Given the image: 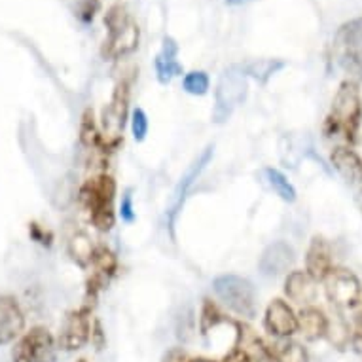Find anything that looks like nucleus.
Wrapping results in <instances>:
<instances>
[{
    "mask_svg": "<svg viewBox=\"0 0 362 362\" xmlns=\"http://www.w3.org/2000/svg\"><path fill=\"white\" fill-rule=\"evenodd\" d=\"M362 119L361 91L353 80H345L334 97L332 112L327 119L328 137L341 133L347 141L355 143Z\"/></svg>",
    "mask_w": 362,
    "mask_h": 362,
    "instance_id": "f257e3e1",
    "label": "nucleus"
},
{
    "mask_svg": "<svg viewBox=\"0 0 362 362\" xmlns=\"http://www.w3.org/2000/svg\"><path fill=\"white\" fill-rule=\"evenodd\" d=\"M105 25L108 27V38L103 46V55L108 59H119L124 55L135 52L139 46V27L129 18L124 6H114L105 16Z\"/></svg>",
    "mask_w": 362,
    "mask_h": 362,
    "instance_id": "f03ea898",
    "label": "nucleus"
},
{
    "mask_svg": "<svg viewBox=\"0 0 362 362\" xmlns=\"http://www.w3.org/2000/svg\"><path fill=\"white\" fill-rule=\"evenodd\" d=\"M114 194H116V185L112 178L105 175L86 180V185L80 190L82 203L91 214V222L101 232H108L114 226Z\"/></svg>",
    "mask_w": 362,
    "mask_h": 362,
    "instance_id": "7ed1b4c3",
    "label": "nucleus"
},
{
    "mask_svg": "<svg viewBox=\"0 0 362 362\" xmlns=\"http://www.w3.org/2000/svg\"><path fill=\"white\" fill-rule=\"evenodd\" d=\"M334 59L349 78L362 80V19L341 25L332 44Z\"/></svg>",
    "mask_w": 362,
    "mask_h": 362,
    "instance_id": "20e7f679",
    "label": "nucleus"
},
{
    "mask_svg": "<svg viewBox=\"0 0 362 362\" xmlns=\"http://www.w3.org/2000/svg\"><path fill=\"white\" fill-rule=\"evenodd\" d=\"M213 288L226 308H230L243 319H255L258 305L255 286L250 281L239 275H220L214 279Z\"/></svg>",
    "mask_w": 362,
    "mask_h": 362,
    "instance_id": "39448f33",
    "label": "nucleus"
},
{
    "mask_svg": "<svg viewBox=\"0 0 362 362\" xmlns=\"http://www.w3.org/2000/svg\"><path fill=\"white\" fill-rule=\"evenodd\" d=\"M247 74L241 66H230L228 71L220 76L218 88L214 93V108L213 119L214 124H224L230 118L233 110L243 105L247 99Z\"/></svg>",
    "mask_w": 362,
    "mask_h": 362,
    "instance_id": "423d86ee",
    "label": "nucleus"
},
{
    "mask_svg": "<svg viewBox=\"0 0 362 362\" xmlns=\"http://www.w3.org/2000/svg\"><path fill=\"white\" fill-rule=\"evenodd\" d=\"M57 344L46 327H33L12 347V362H55Z\"/></svg>",
    "mask_w": 362,
    "mask_h": 362,
    "instance_id": "0eeeda50",
    "label": "nucleus"
},
{
    "mask_svg": "<svg viewBox=\"0 0 362 362\" xmlns=\"http://www.w3.org/2000/svg\"><path fill=\"white\" fill-rule=\"evenodd\" d=\"M213 154L214 146L213 144H209L207 148L203 150L202 154L192 161V165L186 169L185 175L178 180L177 188L173 192L171 202H169V209H167V226H169V230H171V235L175 233V224H177L178 214H180V211L185 207V202L186 197H188V194H190L192 186H194V182L199 178V175L205 171V167L209 165V161H211Z\"/></svg>",
    "mask_w": 362,
    "mask_h": 362,
    "instance_id": "6e6552de",
    "label": "nucleus"
},
{
    "mask_svg": "<svg viewBox=\"0 0 362 362\" xmlns=\"http://www.w3.org/2000/svg\"><path fill=\"white\" fill-rule=\"evenodd\" d=\"M91 311L88 305L69 311L59 327V336L55 339L57 349L80 351L86 344H89L91 336Z\"/></svg>",
    "mask_w": 362,
    "mask_h": 362,
    "instance_id": "1a4fd4ad",
    "label": "nucleus"
},
{
    "mask_svg": "<svg viewBox=\"0 0 362 362\" xmlns=\"http://www.w3.org/2000/svg\"><path fill=\"white\" fill-rule=\"evenodd\" d=\"M325 291L336 309H351L361 302V281L349 269H330L325 277Z\"/></svg>",
    "mask_w": 362,
    "mask_h": 362,
    "instance_id": "9d476101",
    "label": "nucleus"
},
{
    "mask_svg": "<svg viewBox=\"0 0 362 362\" xmlns=\"http://www.w3.org/2000/svg\"><path fill=\"white\" fill-rule=\"evenodd\" d=\"M127 99H129V86L125 82L118 83L114 91L110 105L103 110V129H105V144L116 148L124 133L125 114H127Z\"/></svg>",
    "mask_w": 362,
    "mask_h": 362,
    "instance_id": "9b49d317",
    "label": "nucleus"
},
{
    "mask_svg": "<svg viewBox=\"0 0 362 362\" xmlns=\"http://www.w3.org/2000/svg\"><path fill=\"white\" fill-rule=\"evenodd\" d=\"M25 332V313L18 298L0 294V347L13 344Z\"/></svg>",
    "mask_w": 362,
    "mask_h": 362,
    "instance_id": "f8f14e48",
    "label": "nucleus"
},
{
    "mask_svg": "<svg viewBox=\"0 0 362 362\" xmlns=\"http://www.w3.org/2000/svg\"><path fill=\"white\" fill-rule=\"evenodd\" d=\"M264 327L275 338H291L292 334L298 332V317L288 303L283 300H274L266 309Z\"/></svg>",
    "mask_w": 362,
    "mask_h": 362,
    "instance_id": "ddd939ff",
    "label": "nucleus"
},
{
    "mask_svg": "<svg viewBox=\"0 0 362 362\" xmlns=\"http://www.w3.org/2000/svg\"><path fill=\"white\" fill-rule=\"evenodd\" d=\"M91 264H93V275H91V279H89L88 303L89 300H91V303L95 302L97 294L108 285V281L112 279V275L116 274V267H118L116 256H114L112 250H108L107 247H99V249L93 252V260H91Z\"/></svg>",
    "mask_w": 362,
    "mask_h": 362,
    "instance_id": "4468645a",
    "label": "nucleus"
},
{
    "mask_svg": "<svg viewBox=\"0 0 362 362\" xmlns=\"http://www.w3.org/2000/svg\"><path fill=\"white\" fill-rule=\"evenodd\" d=\"M294 260H296V255L291 245L285 241H275L262 252L260 272L267 277H277V275L285 274L294 264Z\"/></svg>",
    "mask_w": 362,
    "mask_h": 362,
    "instance_id": "2eb2a0df",
    "label": "nucleus"
},
{
    "mask_svg": "<svg viewBox=\"0 0 362 362\" xmlns=\"http://www.w3.org/2000/svg\"><path fill=\"white\" fill-rule=\"evenodd\" d=\"M332 269L330 245L322 238H313L305 256V274L315 281H322Z\"/></svg>",
    "mask_w": 362,
    "mask_h": 362,
    "instance_id": "dca6fc26",
    "label": "nucleus"
},
{
    "mask_svg": "<svg viewBox=\"0 0 362 362\" xmlns=\"http://www.w3.org/2000/svg\"><path fill=\"white\" fill-rule=\"evenodd\" d=\"M330 160H332L336 171L349 185H362V160L355 150L347 148V146H338L330 156Z\"/></svg>",
    "mask_w": 362,
    "mask_h": 362,
    "instance_id": "f3484780",
    "label": "nucleus"
},
{
    "mask_svg": "<svg viewBox=\"0 0 362 362\" xmlns=\"http://www.w3.org/2000/svg\"><path fill=\"white\" fill-rule=\"evenodd\" d=\"M178 46L177 42L165 36L163 38V46H161V52L156 57V72H158V80L161 83H169L173 78H177L182 74V66L178 65L177 61Z\"/></svg>",
    "mask_w": 362,
    "mask_h": 362,
    "instance_id": "a211bd4d",
    "label": "nucleus"
},
{
    "mask_svg": "<svg viewBox=\"0 0 362 362\" xmlns=\"http://www.w3.org/2000/svg\"><path fill=\"white\" fill-rule=\"evenodd\" d=\"M285 294L291 298L294 303L309 305V303L317 298L315 279H311L305 272H292V274L286 277Z\"/></svg>",
    "mask_w": 362,
    "mask_h": 362,
    "instance_id": "6ab92c4d",
    "label": "nucleus"
},
{
    "mask_svg": "<svg viewBox=\"0 0 362 362\" xmlns=\"http://www.w3.org/2000/svg\"><path fill=\"white\" fill-rule=\"evenodd\" d=\"M298 317V332L302 334L303 339L308 341H317L327 334L328 317H325L322 311L315 308L302 309V313Z\"/></svg>",
    "mask_w": 362,
    "mask_h": 362,
    "instance_id": "aec40b11",
    "label": "nucleus"
},
{
    "mask_svg": "<svg viewBox=\"0 0 362 362\" xmlns=\"http://www.w3.org/2000/svg\"><path fill=\"white\" fill-rule=\"evenodd\" d=\"M93 252H95V249H93L88 233L78 232L69 239V255H71V258L76 262L78 266H89L91 260H93Z\"/></svg>",
    "mask_w": 362,
    "mask_h": 362,
    "instance_id": "412c9836",
    "label": "nucleus"
},
{
    "mask_svg": "<svg viewBox=\"0 0 362 362\" xmlns=\"http://www.w3.org/2000/svg\"><path fill=\"white\" fill-rule=\"evenodd\" d=\"M330 344L338 349H344L347 347V344L351 341V330L349 325L345 322V319L339 313H334L330 319H328L327 325V334H325Z\"/></svg>",
    "mask_w": 362,
    "mask_h": 362,
    "instance_id": "4be33fe9",
    "label": "nucleus"
},
{
    "mask_svg": "<svg viewBox=\"0 0 362 362\" xmlns=\"http://www.w3.org/2000/svg\"><path fill=\"white\" fill-rule=\"evenodd\" d=\"M264 177H266L269 188H272L283 202H296V190H294V186L286 180V177L283 173L277 171V169H264Z\"/></svg>",
    "mask_w": 362,
    "mask_h": 362,
    "instance_id": "5701e85b",
    "label": "nucleus"
},
{
    "mask_svg": "<svg viewBox=\"0 0 362 362\" xmlns=\"http://www.w3.org/2000/svg\"><path fill=\"white\" fill-rule=\"evenodd\" d=\"M272 349V356L275 362H308L309 355L305 347L296 341H283L279 345L269 347Z\"/></svg>",
    "mask_w": 362,
    "mask_h": 362,
    "instance_id": "b1692460",
    "label": "nucleus"
},
{
    "mask_svg": "<svg viewBox=\"0 0 362 362\" xmlns=\"http://www.w3.org/2000/svg\"><path fill=\"white\" fill-rule=\"evenodd\" d=\"M283 66H285L283 61L258 59V61H252V63H247V65L241 66V69H243L245 74H249V76H252L255 80H258V82L266 83L267 80L274 76L275 72L281 71Z\"/></svg>",
    "mask_w": 362,
    "mask_h": 362,
    "instance_id": "393cba45",
    "label": "nucleus"
},
{
    "mask_svg": "<svg viewBox=\"0 0 362 362\" xmlns=\"http://www.w3.org/2000/svg\"><path fill=\"white\" fill-rule=\"evenodd\" d=\"M182 86L190 95H205L209 91V76L202 71H194L186 74Z\"/></svg>",
    "mask_w": 362,
    "mask_h": 362,
    "instance_id": "a878e982",
    "label": "nucleus"
},
{
    "mask_svg": "<svg viewBox=\"0 0 362 362\" xmlns=\"http://www.w3.org/2000/svg\"><path fill=\"white\" fill-rule=\"evenodd\" d=\"M97 135L99 133H97L95 124H93V114H91V110H86L82 118V125H80V141L86 146H93L97 143V139H99Z\"/></svg>",
    "mask_w": 362,
    "mask_h": 362,
    "instance_id": "bb28decb",
    "label": "nucleus"
},
{
    "mask_svg": "<svg viewBox=\"0 0 362 362\" xmlns=\"http://www.w3.org/2000/svg\"><path fill=\"white\" fill-rule=\"evenodd\" d=\"M131 131H133L135 141H139V143L146 139V133H148V118H146L143 108H135L133 110V116H131Z\"/></svg>",
    "mask_w": 362,
    "mask_h": 362,
    "instance_id": "cd10ccee",
    "label": "nucleus"
},
{
    "mask_svg": "<svg viewBox=\"0 0 362 362\" xmlns=\"http://www.w3.org/2000/svg\"><path fill=\"white\" fill-rule=\"evenodd\" d=\"M29 238L35 241V243L42 245V247H52L54 243V233L46 230L44 226H40L38 222H30L29 224Z\"/></svg>",
    "mask_w": 362,
    "mask_h": 362,
    "instance_id": "c85d7f7f",
    "label": "nucleus"
},
{
    "mask_svg": "<svg viewBox=\"0 0 362 362\" xmlns=\"http://www.w3.org/2000/svg\"><path fill=\"white\" fill-rule=\"evenodd\" d=\"M89 341L95 345L97 351H101L105 345H107V336L103 332V327L99 321L91 322V336H89Z\"/></svg>",
    "mask_w": 362,
    "mask_h": 362,
    "instance_id": "c756f323",
    "label": "nucleus"
},
{
    "mask_svg": "<svg viewBox=\"0 0 362 362\" xmlns=\"http://www.w3.org/2000/svg\"><path fill=\"white\" fill-rule=\"evenodd\" d=\"M351 344H353V347L362 355V311L356 315L355 327L351 330Z\"/></svg>",
    "mask_w": 362,
    "mask_h": 362,
    "instance_id": "7c9ffc66",
    "label": "nucleus"
},
{
    "mask_svg": "<svg viewBox=\"0 0 362 362\" xmlns=\"http://www.w3.org/2000/svg\"><path fill=\"white\" fill-rule=\"evenodd\" d=\"M119 214H122V220H125V222H133V220H135V211H133V197H131V192H125L124 199H122V207H119Z\"/></svg>",
    "mask_w": 362,
    "mask_h": 362,
    "instance_id": "2f4dec72",
    "label": "nucleus"
},
{
    "mask_svg": "<svg viewBox=\"0 0 362 362\" xmlns=\"http://www.w3.org/2000/svg\"><path fill=\"white\" fill-rule=\"evenodd\" d=\"M97 8H99V2H97V0H83L82 4H80V18H82V21L93 19Z\"/></svg>",
    "mask_w": 362,
    "mask_h": 362,
    "instance_id": "473e14b6",
    "label": "nucleus"
},
{
    "mask_svg": "<svg viewBox=\"0 0 362 362\" xmlns=\"http://www.w3.org/2000/svg\"><path fill=\"white\" fill-rule=\"evenodd\" d=\"M188 361H190V356L186 355V351H182L180 347H173V349L167 351L161 362H188Z\"/></svg>",
    "mask_w": 362,
    "mask_h": 362,
    "instance_id": "72a5a7b5",
    "label": "nucleus"
},
{
    "mask_svg": "<svg viewBox=\"0 0 362 362\" xmlns=\"http://www.w3.org/2000/svg\"><path fill=\"white\" fill-rule=\"evenodd\" d=\"M230 6H241V4H247V2H250V0H226Z\"/></svg>",
    "mask_w": 362,
    "mask_h": 362,
    "instance_id": "f704fd0d",
    "label": "nucleus"
},
{
    "mask_svg": "<svg viewBox=\"0 0 362 362\" xmlns=\"http://www.w3.org/2000/svg\"><path fill=\"white\" fill-rule=\"evenodd\" d=\"M188 362H216V361H211V358H190Z\"/></svg>",
    "mask_w": 362,
    "mask_h": 362,
    "instance_id": "c9c22d12",
    "label": "nucleus"
},
{
    "mask_svg": "<svg viewBox=\"0 0 362 362\" xmlns=\"http://www.w3.org/2000/svg\"><path fill=\"white\" fill-rule=\"evenodd\" d=\"M358 203H361V209H362V194H361V196H358Z\"/></svg>",
    "mask_w": 362,
    "mask_h": 362,
    "instance_id": "e433bc0d",
    "label": "nucleus"
},
{
    "mask_svg": "<svg viewBox=\"0 0 362 362\" xmlns=\"http://www.w3.org/2000/svg\"><path fill=\"white\" fill-rule=\"evenodd\" d=\"M78 362H88V361H83V358H82V361H78Z\"/></svg>",
    "mask_w": 362,
    "mask_h": 362,
    "instance_id": "4c0bfd02",
    "label": "nucleus"
}]
</instances>
